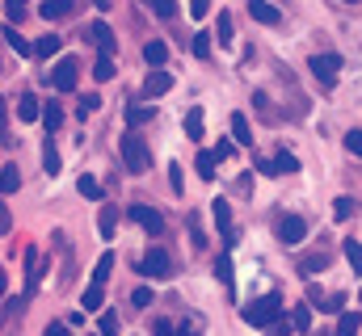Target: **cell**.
I'll return each mask as SVG.
<instances>
[{"instance_id":"cell-25","label":"cell","mask_w":362,"mask_h":336,"mask_svg":"<svg viewBox=\"0 0 362 336\" xmlns=\"http://www.w3.org/2000/svg\"><path fill=\"white\" fill-rule=\"evenodd\" d=\"M42 168H47V176H55V172H59V152H55V143H51V139L42 143Z\"/></svg>"},{"instance_id":"cell-4","label":"cell","mask_w":362,"mask_h":336,"mask_svg":"<svg viewBox=\"0 0 362 336\" xmlns=\"http://www.w3.org/2000/svg\"><path fill=\"white\" fill-rule=\"evenodd\" d=\"M308 68H312V76H316L320 88H333L337 84V72H341V55H312Z\"/></svg>"},{"instance_id":"cell-42","label":"cell","mask_w":362,"mask_h":336,"mask_svg":"<svg viewBox=\"0 0 362 336\" xmlns=\"http://www.w3.org/2000/svg\"><path fill=\"white\" fill-rule=\"evenodd\" d=\"M341 303H346V299H341V294H333V299H325V303H320V311H333V316H341Z\"/></svg>"},{"instance_id":"cell-33","label":"cell","mask_w":362,"mask_h":336,"mask_svg":"<svg viewBox=\"0 0 362 336\" xmlns=\"http://www.w3.org/2000/svg\"><path fill=\"white\" fill-rule=\"evenodd\" d=\"M350 215H354V198H337V206H333V219H337V223H346Z\"/></svg>"},{"instance_id":"cell-19","label":"cell","mask_w":362,"mask_h":336,"mask_svg":"<svg viewBox=\"0 0 362 336\" xmlns=\"http://www.w3.org/2000/svg\"><path fill=\"white\" fill-rule=\"evenodd\" d=\"M337 336H358V311H341L337 316Z\"/></svg>"},{"instance_id":"cell-41","label":"cell","mask_w":362,"mask_h":336,"mask_svg":"<svg viewBox=\"0 0 362 336\" xmlns=\"http://www.w3.org/2000/svg\"><path fill=\"white\" fill-rule=\"evenodd\" d=\"M131 303H135V307H148V303H152V290H148V286H139V290L131 294Z\"/></svg>"},{"instance_id":"cell-45","label":"cell","mask_w":362,"mask_h":336,"mask_svg":"<svg viewBox=\"0 0 362 336\" xmlns=\"http://www.w3.org/2000/svg\"><path fill=\"white\" fill-rule=\"evenodd\" d=\"M189 13H194V17H206V13H211V0H189Z\"/></svg>"},{"instance_id":"cell-13","label":"cell","mask_w":362,"mask_h":336,"mask_svg":"<svg viewBox=\"0 0 362 336\" xmlns=\"http://www.w3.org/2000/svg\"><path fill=\"white\" fill-rule=\"evenodd\" d=\"M38 13H42L47 21H55V17H68V13H72V0H42V4H38Z\"/></svg>"},{"instance_id":"cell-3","label":"cell","mask_w":362,"mask_h":336,"mask_svg":"<svg viewBox=\"0 0 362 336\" xmlns=\"http://www.w3.org/2000/svg\"><path fill=\"white\" fill-rule=\"evenodd\" d=\"M139 273L152 277V282H165V277H173V256L165 248H148L144 260H139Z\"/></svg>"},{"instance_id":"cell-16","label":"cell","mask_w":362,"mask_h":336,"mask_svg":"<svg viewBox=\"0 0 362 336\" xmlns=\"http://www.w3.org/2000/svg\"><path fill=\"white\" fill-rule=\"evenodd\" d=\"M185 139H202V105H194L189 114H185Z\"/></svg>"},{"instance_id":"cell-38","label":"cell","mask_w":362,"mask_h":336,"mask_svg":"<svg viewBox=\"0 0 362 336\" xmlns=\"http://www.w3.org/2000/svg\"><path fill=\"white\" fill-rule=\"evenodd\" d=\"M4 13H8V25H13V21L25 17V4H21V0H4Z\"/></svg>"},{"instance_id":"cell-17","label":"cell","mask_w":362,"mask_h":336,"mask_svg":"<svg viewBox=\"0 0 362 336\" xmlns=\"http://www.w3.org/2000/svg\"><path fill=\"white\" fill-rule=\"evenodd\" d=\"M232 139L245 143V148L253 143V131H249V118H245V114H232Z\"/></svg>"},{"instance_id":"cell-35","label":"cell","mask_w":362,"mask_h":336,"mask_svg":"<svg viewBox=\"0 0 362 336\" xmlns=\"http://www.w3.org/2000/svg\"><path fill=\"white\" fill-rule=\"evenodd\" d=\"M274 164H278V172H299V160H295L291 152H278V156H274Z\"/></svg>"},{"instance_id":"cell-29","label":"cell","mask_w":362,"mask_h":336,"mask_svg":"<svg viewBox=\"0 0 362 336\" xmlns=\"http://www.w3.org/2000/svg\"><path fill=\"white\" fill-rule=\"evenodd\" d=\"M76 189H81L89 202H97V198H101V181H97V176H81V181H76Z\"/></svg>"},{"instance_id":"cell-7","label":"cell","mask_w":362,"mask_h":336,"mask_svg":"<svg viewBox=\"0 0 362 336\" xmlns=\"http://www.w3.org/2000/svg\"><path fill=\"white\" fill-rule=\"evenodd\" d=\"M131 219L148 232V236H160L165 232V219H160V210H152V206H144V202H135L131 206Z\"/></svg>"},{"instance_id":"cell-46","label":"cell","mask_w":362,"mask_h":336,"mask_svg":"<svg viewBox=\"0 0 362 336\" xmlns=\"http://www.w3.org/2000/svg\"><path fill=\"white\" fill-rule=\"evenodd\" d=\"M68 328H72V324H47V332L42 336H68Z\"/></svg>"},{"instance_id":"cell-51","label":"cell","mask_w":362,"mask_h":336,"mask_svg":"<svg viewBox=\"0 0 362 336\" xmlns=\"http://www.w3.org/2000/svg\"><path fill=\"white\" fill-rule=\"evenodd\" d=\"M358 303H362V290H358Z\"/></svg>"},{"instance_id":"cell-49","label":"cell","mask_w":362,"mask_h":336,"mask_svg":"<svg viewBox=\"0 0 362 336\" xmlns=\"http://www.w3.org/2000/svg\"><path fill=\"white\" fill-rule=\"evenodd\" d=\"M156 336H177V332H173V324H165V320H160V324H156Z\"/></svg>"},{"instance_id":"cell-32","label":"cell","mask_w":362,"mask_h":336,"mask_svg":"<svg viewBox=\"0 0 362 336\" xmlns=\"http://www.w3.org/2000/svg\"><path fill=\"white\" fill-rule=\"evenodd\" d=\"M215 34H219V47L232 42V13H219V30H215Z\"/></svg>"},{"instance_id":"cell-48","label":"cell","mask_w":362,"mask_h":336,"mask_svg":"<svg viewBox=\"0 0 362 336\" xmlns=\"http://www.w3.org/2000/svg\"><path fill=\"white\" fill-rule=\"evenodd\" d=\"M291 328H295V324H286V320H278V324H274L270 332H274V336H286V332H291Z\"/></svg>"},{"instance_id":"cell-34","label":"cell","mask_w":362,"mask_h":336,"mask_svg":"<svg viewBox=\"0 0 362 336\" xmlns=\"http://www.w3.org/2000/svg\"><path fill=\"white\" fill-rule=\"evenodd\" d=\"M215 273H219V282H223V286L232 290V260H228V252H223V256L215 260Z\"/></svg>"},{"instance_id":"cell-6","label":"cell","mask_w":362,"mask_h":336,"mask_svg":"<svg viewBox=\"0 0 362 336\" xmlns=\"http://www.w3.org/2000/svg\"><path fill=\"white\" fill-rule=\"evenodd\" d=\"M76 76H81V64H76L72 55H64V59L55 64V72H51L55 92H72V88H76Z\"/></svg>"},{"instance_id":"cell-9","label":"cell","mask_w":362,"mask_h":336,"mask_svg":"<svg viewBox=\"0 0 362 336\" xmlns=\"http://www.w3.org/2000/svg\"><path fill=\"white\" fill-rule=\"evenodd\" d=\"M89 42L101 51V55H114V42H118V38H114V30H110L105 21H93L89 25Z\"/></svg>"},{"instance_id":"cell-15","label":"cell","mask_w":362,"mask_h":336,"mask_svg":"<svg viewBox=\"0 0 362 336\" xmlns=\"http://www.w3.org/2000/svg\"><path fill=\"white\" fill-rule=\"evenodd\" d=\"M215 164H219V156H215V152H198V160H194V168H198V176H202V181H215Z\"/></svg>"},{"instance_id":"cell-20","label":"cell","mask_w":362,"mask_h":336,"mask_svg":"<svg viewBox=\"0 0 362 336\" xmlns=\"http://www.w3.org/2000/svg\"><path fill=\"white\" fill-rule=\"evenodd\" d=\"M4 42H8V47H13L17 55H30V51H34V47H30V42H25L21 34H17V25H4Z\"/></svg>"},{"instance_id":"cell-10","label":"cell","mask_w":362,"mask_h":336,"mask_svg":"<svg viewBox=\"0 0 362 336\" xmlns=\"http://www.w3.org/2000/svg\"><path fill=\"white\" fill-rule=\"evenodd\" d=\"M249 17L262 21V25H278V21H282V13L274 8L270 0H249Z\"/></svg>"},{"instance_id":"cell-24","label":"cell","mask_w":362,"mask_h":336,"mask_svg":"<svg viewBox=\"0 0 362 336\" xmlns=\"http://www.w3.org/2000/svg\"><path fill=\"white\" fill-rule=\"evenodd\" d=\"M93 76L105 84V80H114V55H97V64H93Z\"/></svg>"},{"instance_id":"cell-43","label":"cell","mask_w":362,"mask_h":336,"mask_svg":"<svg viewBox=\"0 0 362 336\" xmlns=\"http://www.w3.org/2000/svg\"><path fill=\"white\" fill-rule=\"evenodd\" d=\"M97 105H101V97H97V92H89V97H85V101H81V118H85V114H93V109H97Z\"/></svg>"},{"instance_id":"cell-36","label":"cell","mask_w":362,"mask_h":336,"mask_svg":"<svg viewBox=\"0 0 362 336\" xmlns=\"http://www.w3.org/2000/svg\"><path fill=\"white\" fill-rule=\"evenodd\" d=\"M101 336H118V316L114 311H101Z\"/></svg>"},{"instance_id":"cell-1","label":"cell","mask_w":362,"mask_h":336,"mask_svg":"<svg viewBox=\"0 0 362 336\" xmlns=\"http://www.w3.org/2000/svg\"><path fill=\"white\" fill-rule=\"evenodd\" d=\"M240 316H245V324H253V328H274V324L282 320V294H262V299H253Z\"/></svg>"},{"instance_id":"cell-39","label":"cell","mask_w":362,"mask_h":336,"mask_svg":"<svg viewBox=\"0 0 362 336\" xmlns=\"http://www.w3.org/2000/svg\"><path fill=\"white\" fill-rule=\"evenodd\" d=\"M156 17H177V0H152Z\"/></svg>"},{"instance_id":"cell-50","label":"cell","mask_w":362,"mask_h":336,"mask_svg":"<svg viewBox=\"0 0 362 336\" xmlns=\"http://www.w3.org/2000/svg\"><path fill=\"white\" fill-rule=\"evenodd\" d=\"M177 336H198V332H189V328H181V332Z\"/></svg>"},{"instance_id":"cell-26","label":"cell","mask_w":362,"mask_h":336,"mask_svg":"<svg viewBox=\"0 0 362 336\" xmlns=\"http://www.w3.org/2000/svg\"><path fill=\"white\" fill-rule=\"evenodd\" d=\"M59 122H64V114H59V105L51 101V105L42 109V126H47V135H55V131H59Z\"/></svg>"},{"instance_id":"cell-44","label":"cell","mask_w":362,"mask_h":336,"mask_svg":"<svg viewBox=\"0 0 362 336\" xmlns=\"http://www.w3.org/2000/svg\"><path fill=\"white\" fill-rule=\"evenodd\" d=\"M299 269H303V273H316V269H325V256H308Z\"/></svg>"},{"instance_id":"cell-21","label":"cell","mask_w":362,"mask_h":336,"mask_svg":"<svg viewBox=\"0 0 362 336\" xmlns=\"http://www.w3.org/2000/svg\"><path fill=\"white\" fill-rule=\"evenodd\" d=\"M55 51H59V34H42V38H38V47H34V55H38V59H51Z\"/></svg>"},{"instance_id":"cell-47","label":"cell","mask_w":362,"mask_h":336,"mask_svg":"<svg viewBox=\"0 0 362 336\" xmlns=\"http://www.w3.org/2000/svg\"><path fill=\"white\" fill-rule=\"evenodd\" d=\"M169 185H173V193H181V168L177 164L169 168Z\"/></svg>"},{"instance_id":"cell-18","label":"cell","mask_w":362,"mask_h":336,"mask_svg":"<svg viewBox=\"0 0 362 336\" xmlns=\"http://www.w3.org/2000/svg\"><path fill=\"white\" fill-rule=\"evenodd\" d=\"M0 189H4V193H17V189H21V172H17V164H4V172H0Z\"/></svg>"},{"instance_id":"cell-30","label":"cell","mask_w":362,"mask_h":336,"mask_svg":"<svg viewBox=\"0 0 362 336\" xmlns=\"http://www.w3.org/2000/svg\"><path fill=\"white\" fill-rule=\"evenodd\" d=\"M110 269H114V256L105 252V256L97 260V269H93V282H97V286H105V277H110Z\"/></svg>"},{"instance_id":"cell-40","label":"cell","mask_w":362,"mask_h":336,"mask_svg":"<svg viewBox=\"0 0 362 336\" xmlns=\"http://www.w3.org/2000/svg\"><path fill=\"white\" fill-rule=\"evenodd\" d=\"M346 152H350V156H362V131H350V135H346Z\"/></svg>"},{"instance_id":"cell-28","label":"cell","mask_w":362,"mask_h":336,"mask_svg":"<svg viewBox=\"0 0 362 336\" xmlns=\"http://www.w3.org/2000/svg\"><path fill=\"white\" fill-rule=\"evenodd\" d=\"M291 324H295V332H308V328H312V311L299 303V307L291 311Z\"/></svg>"},{"instance_id":"cell-23","label":"cell","mask_w":362,"mask_h":336,"mask_svg":"<svg viewBox=\"0 0 362 336\" xmlns=\"http://www.w3.org/2000/svg\"><path fill=\"white\" fill-rule=\"evenodd\" d=\"M152 118H156L152 105H131V109H127V122H131V126H144V122H152Z\"/></svg>"},{"instance_id":"cell-2","label":"cell","mask_w":362,"mask_h":336,"mask_svg":"<svg viewBox=\"0 0 362 336\" xmlns=\"http://www.w3.org/2000/svg\"><path fill=\"white\" fill-rule=\"evenodd\" d=\"M122 164H127V172H135V176L152 168V156H148L144 135H135V131H127V135H122Z\"/></svg>"},{"instance_id":"cell-14","label":"cell","mask_w":362,"mask_h":336,"mask_svg":"<svg viewBox=\"0 0 362 336\" xmlns=\"http://www.w3.org/2000/svg\"><path fill=\"white\" fill-rule=\"evenodd\" d=\"M114 227H118V206H101V215H97V232L110 240V236H114Z\"/></svg>"},{"instance_id":"cell-8","label":"cell","mask_w":362,"mask_h":336,"mask_svg":"<svg viewBox=\"0 0 362 336\" xmlns=\"http://www.w3.org/2000/svg\"><path fill=\"white\" fill-rule=\"evenodd\" d=\"M169 88H173V76H169L165 68H152V72H148V80H144V97L152 101V97H165Z\"/></svg>"},{"instance_id":"cell-22","label":"cell","mask_w":362,"mask_h":336,"mask_svg":"<svg viewBox=\"0 0 362 336\" xmlns=\"http://www.w3.org/2000/svg\"><path fill=\"white\" fill-rule=\"evenodd\" d=\"M17 118H21V122H34V118H42L38 101H34V97H21V101H17Z\"/></svg>"},{"instance_id":"cell-52","label":"cell","mask_w":362,"mask_h":336,"mask_svg":"<svg viewBox=\"0 0 362 336\" xmlns=\"http://www.w3.org/2000/svg\"><path fill=\"white\" fill-rule=\"evenodd\" d=\"M350 4H358V0H350Z\"/></svg>"},{"instance_id":"cell-12","label":"cell","mask_w":362,"mask_h":336,"mask_svg":"<svg viewBox=\"0 0 362 336\" xmlns=\"http://www.w3.org/2000/svg\"><path fill=\"white\" fill-rule=\"evenodd\" d=\"M144 59H148V68H165L169 64V47L160 38H152V42H144Z\"/></svg>"},{"instance_id":"cell-37","label":"cell","mask_w":362,"mask_h":336,"mask_svg":"<svg viewBox=\"0 0 362 336\" xmlns=\"http://www.w3.org/2000/svg\"><path fill=\"white\" fill-rule=\"evenodd\" d=\"M194 55H198V59L211 55V34H194Z\"/></svg>"},{"instance_id":"cell-5","label":"cell","mask_w":362,"mask_h":336,"mask_svg":"<svg viewBox=\"0 0 362 336\" xmlns=\"http://www.w3.org/2000/svg\"><path fill=\"white\" fill-rule=\"evenodd\" d=\"M274 232H278V240H282L286 248H295V244H303V236H308V223H303L299 215H282Z\"/></svg>"},{"instance_id":"cell-27","label":"cell","mask_w":362,"mask_h":336,"mask_svg":"<svg viewBox=\"0 0 362 336\" xmlns=\"http://www.w3.org/2000/svg\"><path fill=\"white\" fill-rule=\"evenodd\" d=\"M101 303H105V290L89 282V290H85V311H101Z\"/></svg>"},{"instance_id":"cell-11","label":"cell","mask_w":362,"mask_h":336,"mask_svg":"<svg viewBox=\"0 0 362 336\" xmlns=\"http://www.w3.org/2000/svg\"><path fill=\"white\" fill-rule=\"evenodd\" d=\"M215 227H219V236H223L228 244H236V227H232V210H228V202H223V198L215 202Z\"/></svg>"},{"instance_id":"cell-31","label":"cell","mask_w":362,"mask_h":336,"mask_svg":"<svg viewBox=\"0 0 362 336\" xmlns=\"http://www.w3.org/2000/svg\"><path fill=\"white\" fill-rule=\"evenodd\" d=\"M346 260L354 265V273H362V244L358 240H346Z\"/></svg>"}]
</instances>
